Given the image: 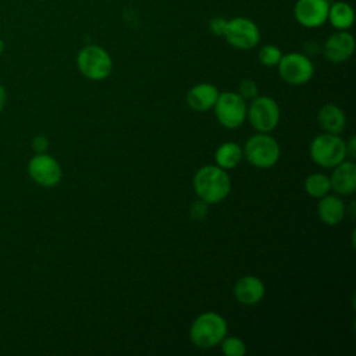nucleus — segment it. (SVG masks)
Wrapping results in <instances>:
<instances>
[{
  "label": "nucleus",
  "instance_id": "4468645a",
  "mask_svg": "<svg viewBox=\"0 0 356 356\" xmlns=\"http://www.w3.org/2000/svg\"><path fill=\"white\" fill-rule=\"evenodd\" d=\"M331 189L338 195H352L356 191V165L353 161L343 160L334 167L330 177Z\"/></svg>",
  "mask_w": 356,
  "mask_h": 356
},
{
  "label": "nucleus",
  "instance_id": "39448f33",
  "mask_svg": "<svg viewBox=\"0 0 356 356\" xmlns=\"http://www.w3.org/2000/svg\"><path fill=\"white\" fill-rule=\"evenodd\" d=\"M78 70L83 76L92 81L106 79L113 70V60L107 50L97 44L82 47L76 56Z\"/></svg>",
  "mask_w": 356,
  "mask_h": 356
},
{
  "label": "nucleus",
  "instance_id": "393cba45",
  "mask_svg": "<svg viewBox=\"0 0 356 356\" xmlns=\"http://www.w3.org/2000/svg\"><path fill=\"white\" fill-rule=\"evenodd\" d=\"M225 25H227V19L222 18V17H216L210 21L209 26H210V31L217 35V36H222L224 35V31H225Z\"/></svg>",
  "mask_w": 356,
  "mask_h": 356
},
{
  "label": "nucleus",
  "instance_id": "6e6552de",
  "mask_svg": "<svg viewBox=\"0 0 356 356\" xmlns=\"http://www.w3.org/2000/svg\"><path fill=\"white\" fill-rule=\"evenodd\" d=\"M222 36L232 47L238 50H250L259 43L260 31L252 19L245 17H235L227 19Z\"/></svg>",
  "mask_w": 356,
  "mask_h": 356
},
{
  "label": "nucleus",
  "instance_id": "ddd939ff",
  "mask_svg": "<svg viewBox=\"0 0 356 356\" xmlns=\"http://www.w3.org/2000/svg\"><path fill=\"white\" fill-rule=\"evenodd\" d=\"M232 292L241 305L252 306L263 299L266 289L261 280L256 275H243L236 280Z\"/></svg>",
  "mask_w": 356,
  "mask_h": 356
},
{
  "label": "nucleus",
  "instance_id": "b1692460",
  "mask_svg": "<svg viewBox=\"0 0 356 356\" xmlns=\"http://www.w3.org/2000/svg\"><path fill=\"white\" fill-rule=\"evenodd\" d=\"M207 211H209V203H206L202 199L193 202L189 209V213L195 220H203L207 216Z\"/></svg>",
  "mask_w": 356,
  "mask_h": 356
},
{
  "label": "nucleus",
  "instance_id": "a211bd4d",
  "mask_svg": "<svg viewBox=\"0 0 356 356\" xmlns=\"http://www.w3.org/2000/svg\"><path fill=\"white\" fill-rule=\"evenodd\" d=\"M327 19L337 31H348L355 21V13L350 4L345 1H335L330 4Z\"/></svg>",
  "mask_w": 356,
  "mask_h": 356
},
{
  "label": "nucleus",
  "instance_id": "dca6fc26",
  "mask_svg": "<svg viewBox=\"0 0 356 356\" xmlns=\"http://www.w3.org/2000/svg\"><path fill=\"white\" fill-rule=\"evenodd\" d=\"M317 214L324 224L337 225L343 220L346 214V206L339 196L327 193L318 200Z\"/></svg>",
  "mask_w": 356,
  "mask_h": 356
},
{
  "label": "nucleus",
  "instance_id": "aec40b11",
  "mask_svg": "<svg viewBox=\"0 0 356 356\" xmlns=\"http://www.w3.org/2000/svg\"><path fill=\"white\" fill-rule=\"evenodd\" d=\"M305 191L312 197L320 199L324 195H327L331 191L330 185V177L321 172H313L310 174L305 181Z\"/></svg>",
  "mask_w": 356,
  "mask_h": 356
},
{
  "label": "nucleus",
  "instance_id": "c85d7f7f",
  "mask_svg": "<svg viewBox=\"0 0 356 356\" xmlns=\"http://www.w3.org/2000/svg\"><path fill=\"white\" fill-rule=\"evenodd\" d=\"M3 50H4V42L0 39V54L3 53Z\"/></svg>",
  "mask_w": 356,
  "mask_h": 356
},
{
  "label": "nucleus",
  "instance_id": "2eb2a0df",
  "mask_svg": "<svg viewBox=\"0 0 356 356\" xmlns=\"http://www.w3.org/2000/svg\"><path fill=\"white\" fill-rule=\"evenodd\" d=\"M218 97V90L211 83H197L192 86L186 95L188 106L195 111L210 110Z\"/></svg>",
  "mask_w": 356,
  "mask_h": 356
},
{
  "label": "nucleus",
  "instance_id": "9d476101",
  "mask_svg": "<svg viewBox=\"0 0 356 356\" xmlns=\"http://www.w3.org/2000/svg\"><path fill=\"white\" fill-rule=\"evenodd\" d=\"M28 174L38 185L44 188L56 186L63 177L61 167L58 161L44 153H36L28 163Z\"/></svg>",
  "mask_w": 356,
  "mask_h": 356
},
{
  "label": "nucleus",
  "instance_id": "f257e3e1",
  "mask_svg": "<svg viewBox=\"0 0 356 356\" xmlns=\"http://www.w3.org/2000/svg\"><path fill=\"white\" fill-rule=\"evenodd\" d=\"M193 189L199 199L209 204L224 200L231 191V179L227 170L216 165H203L193 175Z\"/></svg>",
  "mask_w": 356,
  "mask_h": 356
},
{
  "label": "nucleus",
  "instance_id": "a878e982",
  "mask_svg": "<svg viewBox=\"0 0 356 356\" xmlns=\"http://www.w3.org/2000/svg\"><path fill=\"white\" fill-rule=\"evenodd\" d=\"M32 147H33V150H35L36 153H44V152L47 150V147H49V140H47V138L43 136V135L35 136L33 140H32Z\"/></svg>",
  "mask_w": 356,
  "mask_h": 356
},
{
  "label": "nucleus",
  "instance_id": "cd10ccee",
  "mask_svg": "<svg viewBox=\"0 0 356 356\" xmlns=\"http://www.w3.org/2000/svg\"><path fill=\"white\" fill-rule=\"evenodd\" d=\"M6 102H7V92H6V88L0 83V113L6 106Z\"/></svg>",
  "mask_w": 356,
  "mask_h": 356
},
{
  "label": "nucleus",
  "instance_id": "5701e85b",
  "mask_svg": "<svg viewBox=\"0 0 356 356\" xmlns=\"http://www.w3.org/2000/svg\"><path fill=\"white\" fill-rule=\"evenodd\" d=\"M239 95L245 100H252L257 96V85L252 79H245L239 83Z\"/></svg>",
  "mask_w": 356,
  "mask_h": 356
},
{
  "label": "nucleus",
  "instance_id": "f3484780",
  "mask_svg": "<svg viewBox=\"0 0 356 356\" xmlns=\"http://www.w3.org/2000/svg\"><path fill=\"white\" fill-rule=\"evenodd\" d=\"M317 122L327 134L339 135L346 127V115L335 104H325L317 113Z\"/></svg>",
  "mask_w": 356,
  "mask_h": 356
},
{
  "label": "nucleus",
  "instance_id": "1a4fd4ad",
  "mask_svg": "<svg viewBox=\"0 0 356 356\" xmlns=\"http://www.w3.org/2000/svg\"><path fill=\"white\" fill-rule=\"evenodd\" d=\"M278 65L280 76L291 85H303L309 82L314 74L312 60L302 53L282 54Z\"/></svg>",
  "mask_w": 356,
  "mask_h": 356
},
{
  "label": "nucleus",
  "instance_id": "f03ea898",
  "mask_svg": "<svg viewBox=\"0 0 356 356\" xmlns=\"http://www.w3.org/2000/svg\"><path fill=\"white\" fill-rule=\"evenodd\" d=\"M228 325L225 318L216 312L199 314L191 324L189 338L196 348L210 349L217 346L227 335Z\"/></svg>",
  "mask_w": 356,
  "mask_h": 356
},
{
  "label": "nucleus",
  "instance_id": "4be33fe9",
  "mask_svg": "<svg viewBox=\"0 0 356 356\" xmlns=\"http://www.w3.org/2000/svg\"><path fill=\"white\" fill-rule=\"evenodd\" d=\"M282 53L280 47L274 44H266L259 50V61L266 67H274L280 63Z\"/></svg>",
  "mask_w": 356,
  "mask_h": 356
},
{
  "label": "nucleus",
  "instance_id": "bb28decb",
  "mask_svg": "<svg viewBox=\"0 0 356 356\" xmlns=\"http://www.w3.org/2000/svg\"><path fill=\"white\" fill-rule=\"evenodd\" d=\"M345 145H346V154L353 159L355 154H356V142H355V136H350L349 140L345 142Z\"/></svg>",
  "mask_w": 356,
  "mask_h": 356
},
{
  "label": "nucleus",
  "instance_id": "9b49d317",
  "mask_svg": "<svg viewBox=\"0 0 356 356\" xmlns=\"http://www.w3.org/2000/svg\"><path fill=\"white\" fill-rule=\"evenodd\" d=\"M328 8V0H298L293 14L302 26L317 28L327 21Z\"/></svg>",
  "mask_w": 356,
  "mask_h": 356
},
{
  "label": "nucleus",
  "instance_id": "7ed1b4c3",
  "mask_svg": "<svg viewBox=\"0 0 356 356\" xmlns=\"http://www.w3.org/2000/svg\"><path fill=\"white\" fill-rule=\"evenodd\" d=\"M310 159L321 167L331 168L346 159L345 140L337 134H321L310 143Z\"/></svg>",
  "mask_w": 356,
  "mask_h": 356
},
{
  "label": "nucleus",
  "instance_id": "20e7f679",
  "mask_svg": "<svg viewBox=\"0 0 356 356\" xmlns=\"http://www.w3.org/2000/svg\"><path fill=\"white\" fill-rule=\"evenodd\" d=\"M246 160L257 168L273 167L281 156L278 142L268 134L259 132L250 136L242 149Z\"/></svg>",
  "mask_w": 356,
  "mask_h": 356
},
{
  "label": "nucleus",
  "instance_id": "f8f14e48",
  "mask_svg": "<svg viewBox=\"0 0 356 356\" xmlns=\"http://www.w3.org/2000/svg\"><path fill=\"white\" fill-rule=\"evenodd\" d=\"M355 51L353 35L348 31H337L324 43V56L328 61L339 64L346 61Z\"/></svg>",
  "mask_w": 356,
  "mask_h": 356
},
{
  "label": "nucleus",
  "instance_id": "412c9836",
  "mask_svg": "<svg viewBox=\"0 0 356 356\" xmlns=\"http://www.w3.org/2000/svg\"><path fill=\"white\" fill-rule=\"evenodd\" d=\"M218 345L221 346L222 353L227 356H242L246 353V345L238 337H227L225 335Z\"/></svg>",
  "mask_w": 356,
  "mask_h": 356
},
{
  "label": "nucleus",
  "instance_id": "0eeeda50",
  "mask_svg": "<svg viewBox=\"0 0 356 356\" xmlns=\"http://www.w3.org/2000/svg\"><path fill=\"white\" fill-rule=\"evenodd\" d=\"M280 106L270 96H256L252 99L246 118L257 132L268 134L277 128L280 122Z\"/></svg>",
  "mask_w": 356,
  "mask_h": 356
},
{
  "label": "nucleus",
  "instance_id": "6ab92c4d",
  "mask_svg": "<svg viewBox=\"0 0 356 356\" xmlns=\"http://www.w3.org/2000/svg\"><path fill=\"white\" fill-rule=\"evenodd\" d=\"M242 157H243V150L235 142L221 143L214 153L216 164L224 170L235 168L241 163Z\"/></svg>",
  "mask_w": 356,
  "mask_h": 356
},
{
  "label": "nucleus",
  "instance_id": "423d86ee",
  "mask_svg": "<svg viewBox=\"0 0 356 356\" xmlns=\"http://www.w3.org/2000/svg\"><path fill=\"white\" fill-rule=\"evenodd\" d=\"M216 118L224 128L235 129L241 127L246 120L248 106L246 100L235 92H222L218 93V97L214 103Z\"/></svg>",
  "mask_w": 356,
  "mask_h": 356
}]
</instances>
